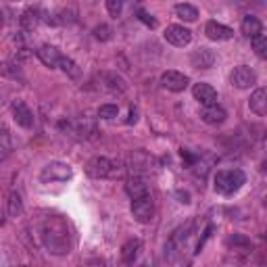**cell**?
<instances>
[{
  "mask_svg": "<svg viewBox=\"0 0 267 267\" xmlns=\"http://www.w3.org/2000/svg\"><path fill=\"white\" fill-rule=\"evenodd\" d=\"M240 29H242V34L246 36V38H257V36H261V29H263V25H261V21L257 17H253V15H246L244 19H242V25H240Z\"/></svg>",
  "mask_w": 267,
  "mask_h": 267,
  "instance_id": "17",
  "label": "cell"
},
{
  "mask_svg": "<svg viewBox=\"0 0 267 267\" xmlns=\"http://www.w3.org/2000/svg\"><path fill=\"white\" fill-rule=\"evenodd\" d=\"M205 34L207 38H211V40L215 42H223V40H230V38L234 36V32L230 27H225L221 23H217V21H209L205 25Z\"/></svg>",
  "mask_w": 267,
  "mask_h": 267,
  "instance_id": "13",
  "label": "cell"
},
{
  "mask_svg": "<svg viewBox=\"0 0 267 267\" xmlns=\"http://www.w3.org/2000/svg\"><path fill=\"white\" fill-rule=\"evenodd\" d=\"M175 15L180 19H184V21L192 23V21H196V17H199V11H196L192 4L182 2V4H175Z\"/></svg>",
  "mask_w": 267,
  "mask_h": 267,
  "instance_id": "20",
  "label": "cell"
},
{
  "mask_svg": "<svg viewBox=\"0 0 267 267\" xmlns=\"http://www.w3.org/2000/svg\"><path fill=\"white\" fill-rule=\"evenodd\" d=\"M86 175L92 180H107V177H119L121 167L119 163H115L107 157H94L86 163Z\"/></svg>",
  "mask_w": 267,
  "mask_h": 267,
  "instance_id": "2",
  "label": "cell"
},
{
  "mask_svg": "<svg viewBox=\"0 0 267 267\" xmlns=\"http://www.w3.org/2000/svg\"><path fill=\"white\" fill-rule=\"evenodd\" d=\"M0 138H2V159H6L8 153H11V140H8V130H6V127H2Z\"/></svg>",
  "mask_w": 267,
  "mask_h": 267,
  "instance_id": "29",
  "label": "cell"
},
{
  "mask_svg": "<svg viewBox=\"0 0 267 267\" xmlns=\"http://www.w3.org/2000/svg\"><path fill=\"white\" fill-rule=\"evenodd\" d=\"M177 199H180V203H190V194L188 192H177Z\"/></svg>",
  "mask_w": 267,
  "mask_h": 267,
  "instance_id": "31",
  "label": "cell"
},
{
  "mask_svg": "<svg viewBox=\"0 0 267 267\" xmlns=\"http://www.w3.org/2000/svg\"><path fill=\"white\" fill-rule=\"evenodd\" d=\"M190 234H192V223L180 225L171 234V238L167 240V244H165V259L167 261H175L177 259V255L186 249L188 240H190Z\"/></svg>",
  "mask_w": 267,
  "mask_h": 267,
  "instance_id": "3",
  "label": "cell"
},
{
  "mask_svg": "<svg viewBox=\"0 0 267 267\" xmlns=\"http://www.w3.org/2000/svg\"><path fill=\"white\" fill-rule=\"evenodd\" d=\"M253 51H255V54L259 56V58L267 61V36L253 38Z\"/></svg>",
  "mask_w": 267,
  "mask_h": 267,
  "instance_id": "24",
  "label": "cell"
},
{
  "mask_svg": "<svg viewBox=\"0 0 267 267\" xmlns=\"http://www.w3.org/2000/svg\"><path fill=\"white\" fill-rule=\"evenodd\" d=\"M192 94L203 107H209V105L217 103V92H215V88L209 86V84H194Z\"/></svg>",
  "mask_w": 267,
  "mask_h": 267,
  "instance_id": "12",
  "label": "cell"
},
{
  "mask_svg": "<svg viewBox=\"0 0 267 267\" xmlns=\"http://www.w3.org/2000/svg\"><path fill=\"white\" fill-rule=\"evenodd\" d=\"M244 182H246V177L240 169H223V171H217L215 177H213L215 192H219L223 196H230L234 192H238Z\"/></svg>",
  "mask_w": 267,
  "mask_h": 267,
  "instance_id": "1",
  "label": "cell"
},
{
  "mask_svg": "<svg viewBox=\"0 0 267 267\" xmlns=\"http://www.w3.org/2000/svg\"><path fill=\"white\" fill-rule=\"evenodd\" d=\"M230 80H232V86H236L238 90H246V88L255 86V82H257V73L253 71L251 67L240 65V67H236L234 71H232Z\"/></svg>",
  "mask_w": 267,
  "mask_h": 267,
  "instance_id": "8",
  "label": "cell"
},
{
  "mask_svg": "<svg viewBox=\"0 0 267 267\" xmlns=\"http://www.w3.org/2000/svg\"><path fill=\"white\" fill-rule=\"evenodd\" d=\"M165 40L177 48H184L192 42V32L184 25H169L165 29Z\"/></svg>",
  "mask_w": 267,
  "mask_h": 267,
  "instance_id": "6",
  "label": "cell"
},
{
  "mask_svg": "<svg viewBox=\"0 0 267 267\" xmlns=\"http://www.w3.org/2000/svg\"><path fill=\"white\" fill-rule=\"evenodd\" d=\"M265 203H267V199H265Z\"/></svg>",
  "mask_w": 267,
  "mask_h": 267,
  "instance_id": "35",
  "label": "cell"
},
{
  "mask_svg": "<svg viewBox=\"0 0 267 267\" xmlns=\"http://www.w3.org/2000/svg\"><path fill=\"white\" fill-rule=\"evenodd\" d=\"M107 11L111 17H119L123 11V0H107Z\"/></svg>",
  "mask_w": 267,
  "mask_h": 267,
  "instance_id": "27",
  "label": "cell"
},
{
  "mask_svg": "<svg viewBox=\"0 0 267 267\" xmlns=\"http://www.w3.org/2000/svg\"><path fill=\"white\" fill-rule=\"evenodd\" d=\"M125 192L130 194L132 199H138V196H144V194H151L146 177L140 175V173H132L130 180H127V184H125Z\"/></svg>",
  "mask_w": 267,
  "mask_h": 267,
  "instance_id": "10",
  "label": "cell"
},
{
  "mask_svg": "<svg viewBox=\"0 0 267 267\" xmlns=\"http://www.w3.org/2000/svg\"><path fill=\"white\" fill-rule=\"evenodd\" d=\"M61 69L63 71L71 77V80H80V75H82V69L77 67L71 58H67V56H63V61H61Z\"/></svg>",
  "mask_w": 267,
  "mask_h": 267,
  "instance_id": "22",
  "label": "cell"
},
{
  "mask_svg": "<svg viewBox=\"0 0 267 267\" xmlns=\"http://www.w3.org/2000/svg\"><path fill=\"white\" fill-rule=\"evenodd\" d=\"M138 121V111H136V108H132V111H130V119H127V123H136Z\"/></svg>",
  "mask_w": 267,
  "mask_h": 267,
  "instance_id": "32",
  "label": "cell"
},
{
  "mask_svg": "<svg viewBox=\"0 0 267 267\" xmlns=\"http://www.w3.org/2000/svg\"><path fill=\"white\" fill-rule=\"evenodd\" d=\"M71 175H73L71 167H69L67 163H61V161L48 163L42 169V173H40L42 182H67Z\"/></svg>",
  "mask_w": 267,
  "mask_h": 267,
  "instance_id": "5",
  "label": "cell"
},
{
  "mask_svg": "<svg viewBox=\"0 0 267 267\" xmlns=\"http://www.w3.org/2000/svg\"><path fill=\"white\" fill-rule=\"evenodd\" d=\"M140 249H142V242L138 240V238H132V240H127L123 244V249H121V259L123 263H134L138 259V255H140Z\"/></svg>",
  "mask_w": 267,
  "mask_h": 267,
  "instance_id": "18",
  "label": "cell"
},
{
  "mask_svg": "<svg viewBox=\"0 0 267 267\" xmlns=\"http://www.w3.org/2000/svg\"><path fill=\"white\" fill-rule=\"evenodd\" d=\"M117 115H119V107L117 105H101V108H98L101 119H115Z\"/></svg>",
  "mask_w": 267,
  "mask_h": 267,
  "instance_id": "25",
  "label": "cell"
},
{
  "mask_svg": "<svg viewBox=\"0 0 267 267\" xmlns=\"http://www.w3.org/2000/svg\"><path fill=\"white\" fill-rule=\"evenodd\" d=\"M88 130H92V132H94V123H92V121H90V123H88ZM80 132H82V134H86V127H84V121H80Z\"/></svg>",
  "mask_w": 267,
  "mask_h": 267,
  "instance_id": "33",
  "label": "cell"
},
{
  "mask_svg": "<svg viewBox=\"0 0 267 267\" xmlns=\"http://www.w3.org/2000/svg\"><path fill=\"white\" fill-rule=\"evenodd\" d=\"M94 36L98 38V40H103V42L111 40V27H108V25H98L94 29Z\"/></svg>",
  "mask_w": 267,
  "mask_h": 267,
  "instance_id": "28",
  "label": "cell"
},
{
  "mask_svg": "<svg viewBox=\"0 0 267 267\" xmlns=\"http://www.w3.org/2000/svg\"><path fill=\"white\" fill-rule=\"evenodd\" d=\"M188 84H190V80H188V75L180 73V71H165L161 75V86L165 88V90H169V92H184Z\"/></svg>",
  "mask_w": 267,
  "mask_h": 267,
  "instance_id": "7",
  "label": "cell"
},
{
  "mask_svg": "<svg viewBox=\"0 0 267 267\" xmlns=\"http://www.w3.org/2000/svg\"><path fill=\"white\" fill-rule=\"evenodd\" d=\"M249 107L255 115L267 117V88H257L249 98Z\"/></svg>",
  "mask_w": 267,
  "mask_h": 267,
  "instance_id": "11",
  "label": "cell"
},
{
  "mask_svg": "<svg viewBox=\"0 0 267 267\" xmlns=\"http://www.w3.org/2000/svg\"><path fill=\"white\" fill-rule=\"evenodd\" d=\"M225 244H227V246H234V251H238V249L249 251V249H251V242L246 240L244 236H232V238H227Z\"/></svg>",
  "mask_w": 267,
  "mask_h": 267,
  "instance_id": "26",
  "label": "cell"
},
{
  "mask_svg": "<svg viewBox=\"0 0 267 267\" xmlns=\"http://www.w3.org/2000/svg\"><path fill=\"white\" fill-rule=\"evenodd\" d=\"M13 117H15L17 125L25 127V130H32L34 127V113L23 101H15L13 103Z\"/></svg>",
  "mask_w": 267,
  "mask_h": 267,
  "instance_id": "9",
  "label": "cell"
},
{
  "mask_svg": "<svg viewBox=\"0 0 267 267\" xmlns=\"http://www.w3.org/2000/svg\"><path fill=\"white\" fill-rule=\"evenodd\" d=\"M19 23H21L23 32H34L38 23H40V11H38V8H27L21 15V19H19Z\"/></svg>",
  "mask_w": 267,
  "mask_h": 267,
  "instance_id": "19",
  "label": "cell"
},
{
  "mask_svg": "<svg viewBox=\"0 0 267 267\" xmlns=\"http://www.w3.org/2000/svg\"><path fill=\"white\" fill-rule=\"evenodd\" d=\"M225 117H227V113L223 111L221 107H217V103H215V105H209V107H203V111H201V119H203L205 123H209V125H219V123H223Z\"/></svg>",
  "mask_w": 267,
  "mask_h": 267,
  "instance_id": "14",
  "label": "cell"
},
{
  "mask_svg": "<svg viewBox=\"0 0 267 267\" xmlns=\"http://www.w3.org/2000/svg\"><path fill=\"white\" fill-rule=\"evenodd\" d=\"M138 15H140V21H144L146 25H151V27H157V21H155V19L153 17H148L144 11H140V13H138Z\"/></svg>",
  "mask_w": 267,
  "mask_h": 267,
  "instance_id": "30",
  "label": "cell"
},
{
  "mask_svg": "<svg viewBox=\"0 0 267 267\" xmlns=\"http://www.w3.org/2000/svg\"><path fill=\"white\" fill-rule=\"evenodd\" d=\"M263 171H267V163H263Z\"/></svg>",
  "mask_w": 267,
  "mask_h": 267,
  "instance_id": "34",
  "label": "cell"
},
{
  "mask_svg": "<svg viewBox=\"0 0 267 267\" xmlns=\"http://www.w3.org/2000/svg\"><path fill=\"white\" fill-rule=\"evenodd\" d=\"M190 63H192V67H196V69H209V67H213V63H215V53L209 51V48H199V51L192 53Z\"/></svg>",
  "mask_w": 267,
  "mask_h": 267,
  "instance_id": "16",
  "label": "cell"
},
{
  "mask_svg": "<svg viewBox=\"0 0 267 267\" xmlns=\"http://www.w3.org/2000/svg\"><path fill=\"white\" fill-rule=\"evenodd\" d=\"M105 80L108 82L107 88H108L111 92H125L127 86H125V82L121 80L119 75H115V73H105Z\"/></svg>",
  "mask_w": 267,
  "mask_h": 267,
  "instance_id": "21",
  "label": "cell"
},
{
  "mask_svg": "<svg viewBox=\"0 0 267 267\" xmlns=\"http://www.w3.org/2000/svg\"><path fill=\"white\" fill-rule=\"evenodd\" d=\"M132 215L138 223H148L155 215V203L151 194L138 196V199H132Z\"/></svg>",
  "mask_w": 267,
  "mask_h": 267,
  "instance_id": "4",
  "label": "cell"
},
{
  "mask_svg": "<svg viewBox=\"0 0 267 267\" xmlns=\"http://www.w3.org/2000/svg\"><path fill=\"white\" fill-rule=\"evenodd\" d=\"M23 205H21V196H19L17 192H11V196H8V205H6V213L11 217H17L19 213H21Z\"/></svg>",
  "mask_w": 267,
  "mask_h": 267,
  "instance_id": "23",
  "label": "cell"
},
{
  "mask_svg": "<svg viewBox=\"0 0 267 267\" xmlns=\"http://www.w3.org/2000/svg\"><path fill=\"white\" fill-rule=\"evenodd\" d=\"M38 58H40L46 67H61L63 54L58 53V48H54L51 44H44L40 51H38Z\"/></svg>",
  "mask_w": 267,
  "mask_h": 267,
  "instance_id": "15",
  "label": "cell"
}]
</instances>
